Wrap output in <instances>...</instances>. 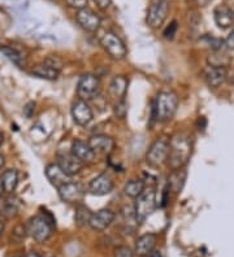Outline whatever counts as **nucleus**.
I'll use <instances>...</instances> for the list:
<instances>
[{
    "label": "nucleus",
    "instance_id": "nucleus-26",
    "mask_svg": "<svg viewBox=\"0 0 234 257\" xmlns=\"http://www.w3.org/2000/svg\"><path fill=\"white\" fill-rule=\"evenodd\" d=\"M91 212L89 208H86L82 204H78L77 209H75V214H74V222L77 226H85L89 225V221H90L91 217Z\"/></svg>",
    "mask_w": 234,
    "mask_h": 257
},
{
    "label": "nucleus",
    "instance_id": "nucleus-36",
    "mask_svg": "<svg viewBox=\"0 0 234 257\" xmlns=\"http://www.w3.org/2000/svg\"><path fill=\"white\" fill-rule=\"evenodd\" d=\"M93 2L102 10H107L111 6V0H93Z\"/></svg>",
    "mask_w": 234,
    "mask_h": 257
},
{
    "label": "nucleus",
    "instance_id": "nucleus-34",
    "mask_svg": "<svg viewBox=\"0 0 234 257\" xmlns=\"http://www.w3.org/2000/svg\"><path fill=\"white\" fill-rule=\"evenodd\" d=\"M65 2L70 8H74L77 11L88 8V0H65Z\"/></svg>",
    "mask_w": 234,
    "mask_h": 257
},
{
    "label": "nucleus",
    "instance_id": "nucleus-9",
    "mask_svg": "<svg viewBox=\"0 0 234 257\" xmlns=\"http://www.w3.org/2000/svg\"><path fill=\"white\" fill-rule=\"evenodd\" d=\"M57 191H59L61 201L68 204H78L84 199L85 195L84 187L80 183L72 182V181L57 188Z\"/></svg>",
    "mask_w": 234,
    "mask_h": 257
},
{
    "label": "nucleus",
    "instance_id": "nucleus-17",
    "mask_svg": "<svg viewBox=\"0 0 234 257\" xmlns=\"http://www.w3.org/2000/svg\"><path fill=\"white\" fill-rule=\"evenodd\" d=\"M70 152L77 157L78 160L82 161L84 164H90L95 160V152L93 151V148L89 146V143L84 141H80V139H75L72 143V148H70Z\"/></svg>",
    "mask_w": 234,
    "mask_h": 257
},
{
    "label": "nucleus",
    "instance_id": "nucleus-3",
    "mask_svg": "<svg viewBox=\"0 0 234 257\" xmlns=\"http://www.w3.org/2000/svg\"><path fill=\"white\" fill-rule=\"evenodd\" d=\"M178 108V96L176 92L160 91L156 96L155 104H153V113L155 118L160 122H168L175 117Z\"/></svg>",
    "mask_w": 234,
    "mask_h": 257
},
{
    "label": "nucleus",
    "instance_id": "nucleus-32",
    "mask_svg": "<svg viewBox=\"0 0 234 257\" xmlns=\"http://www.w3.org/2000/svg\"><path fill=\"white\" fill-rule=\"evenodd\" d=\"M177 30H178L177 22L172 21L171 24H169V26H167V29L164 30V38H166V39H173L176 33H177Z\"/></svg>",
    "mask_w": 234,
    "mask_h": 257
},
{
    "label": "nucleus",
    "instance_id": "nucleus-24",
    "mask_svg": "<svg viewBox=\"0 0 234 257\" xmlns=\"http://www.w3.org/2000/svg\"><path fill=\"white\" fill-rule=\"evenodd\" d=\"M31 74L37 75V77H39V78L53 81V79H57L60 72L56 69H53V68H51L50 65H47L46 63H43V64H38V65H35L34 68L31 69Z\"/></svg>",
    "mask_w": 234,
    "mask_h": 257
},
{
    "label": "nucleus",
    "instance_id": "nucleus-14",
    "mask_svg": "<svg viewBox=\"0 0 234 257\" xmlns=\"http://www.w3.org/2000/svg\"><path fill=\"white\" fill-rule=\"evenodd\" d=\"M112 190L113 181L108 174H106V173H102V174L97 176L90 183H89V191H90V194L97 195V196L108 195Z\"/></svg>",
    "mask_w": 234,
    "mask_h": 257
},
{
    "label": "nucleus",
    "instance_id": "nucleus-29",
    "mask_svg": "<svg viewBox=\"0 0 234 257\" xmlns=\"http://www.w3.org/2000/svg\"><path fill=\"white\" fill-rule=\"evenodd\" d=\"M115 114L117 118H125L126 114H128V104L125 101V99L121 100H117V103L115 104Z\"/></svg>",
    "mask_w": 234,
    "mask_h": 257
},
{
    "label": "nucleus",
    "instance_id": "nucleus-40",
    "mask_svg": "<svg viewBox=\"0 0 234 257\" xmlns=\"http://www.w3.org/2000/svg\"><path fill=\"white\" fill-rule=\"evenodd\" d=\"M4 163H6V161H4V156L0 154V169L4 166Z\"/></svg>",
    "mask_w": 234,
    "mask_h": 257
},
{
    "label": "nucleus",
    "instance_id": "nucleus-30",
    "mask_svg": "<svg viewBox=\"0 0 234 257\" xmlns=\"http://www.w3.org/2000/svg\"><path fill=\"white\" fill-rule=\"evenodd\" d=\"M26 232H28V230H26V226L17 225L15 229L12 230V239L16 241L22 240V239H25Z\"/></svg>",
    "mask_w": 234,
    "mask_h": 257
},
{
    "label": "nucleus",
    "instance_id": "nucleus-27",
    "mask_svg": "<svg viewBox=\"0 0 234 257\" xmlns=\"http://www.w3.org/2000/svg\"><path fill=\"white\" fill-rule=\"evenodd\" d=\"M0 54L6 56L7 59H10L15 65L22 66V63H24V56H21L19 51H16L15 48L12 47H2L0 48Z\"/></svg>",
    "mask_w": 234,
    "mask_h": 257
},
{
    "label": "nucleus",
    "instance_id": "nucleus-16",
    "mask_svg": "<svg viewBox=\"0 0 234 257\" xmlns=\"http://www.w3.org/2000/svg\"><path fill=\"white\" fill-rule=\"evenodd\" d=\"M89 146L93 148L95 155L100 154L108 156L115 150V141L111 137H107V135H93L90 141H89Z\"/></svg>",
    "mask_w": 234,
    "mask_h": 257
},
{
    "label": "nucleus",
    "instance_id": "nucleus-1",
    "mask_svg": "<svg viewBox=\"0 0 234 257\" xmlns=\"http://www.w3.org/2000/svg\"><path fill=\"white\" fill-rule=\"evenodd\" d=\"M193 151V142L186 134H177L169 141V155L167 163L172 170L182 169L187 164Z\"/></svg>",
    "mask_w": 234,
    "mask_h": 257
},
{
    "label": "nucleus",
    "instance_id": "nucleus-4",
    "mask_svg": "<svg viewBox=\"0 0 234 257\" xmlns=\"http://www.w3.org/2000/svg\"><path fill=\"white\" fill-rule=\"evenodd\" d=\"M156 207H158V200H156L155 188L144 190V191L135 199L134 203V213L135 217H137L138 222H144V221L150 217V214L155 210Z\"/></svg>",
    "mask_w": 234,
    "mask_h": 257
},
{
    "label": "nucleus",
    "instance_id": "nucleus-15",
    "mask_svg": "<svg viewBox=\"0 0 234 257\" xmlns=\"http://www.w3.org/2000/svg\"><path fill=\"white\" fill-rule=\"evenodd\" d=\"M213 19L218 28L226 30L234 25V11L226 4H220L213 11Z\"/></svg>",
    "mask_w": 234,
    "mask_h": 257
},
{
    "label": "nucleus",
    "instance_id": "nucleus-13",
    "mask_svg": "<svg viewBox=\"0 0 234 257\" xmlns=\"http://www.w3.org/2000/svg\"><path fill=\"white\" fill-rule=\"evenodd\" d=\"M57 165L64 170L66 176L73 177L81 172L84 168V163L80 161L72 152H66V154H60L57 156Z\"/></svg>",
    "mask_w": 234,
    "mask_h": 257
},
{
    "label": "nucleus",
    "instance_id": "nucleus-35",
    "mask_svg": "<svg viewBox=\"0 0 234 257\" xmlns=\"http://www.w3.org/2000/svg\"><path fill=\"white\" fill-rule=\"evenodd\" d=\"M225 47L229 48V50H234V29H233V32L229 34V37L225 39Z\"/></svg>",
    "mask_w": 234,
    "mask_h": 257
},
{
    "label": "nucleus",
    "instance_id": "nucleus-20",
    "mask_svg": "<svg viewBox=\"0 0 234 257\" xmlns=\"http://www.w3.org/2000/svg\"><path fill=\"white\" fill-rule=\"evenodd\" d=\"M226 68H215V66H209L206 72V81L209 87H218L226 79Z\"/></svg>",
    "mask_w": 234,
    "mask_h": 257
},
{
    "label": "nucleus",
    "instance_id": "nucleus-44",
    "mask_svg": "<svg viewBox=\"0 0 234 257\" xmlns=\"http://www.w3.org/2000/svg\"><path fill=\"white\" fill-rule=\"evenodd\" d=\"M16 257H21V256H16Z\"/></svg>",
    "mask_w": 234,
    "mask_h": 257
},
{
    "label": "nucleus",
    "instance_id": "nucleus-41",
    "mask_svg": "<svg viewBox=\"0 0 234 257\" xmlns=\"http://www.w3.org/2000/svg\"><path fill=\"white\" fill-rule=\"evenodd\" d=\"M3 192H4L3 185H2V182H0V199H2V196H3Z\"/></svg>",
    "mask_w": 234,
    "mask_h": 257
},
{
    "label": "nucleus",
    "instance_id": "nucleus-23",
    "mask_svg": "<svg viewBox=\"0 0 234 257\" xmlns=\"http://www.w3.org/2000/svg\"><path fill=\"white\" fill-rule=\"evenodd\" d=\"M185 179H186V170L182 168V169L173 170V173L171 174V177L168 178V187L171 191L173 192H181L182 187H184Z\"/></svg>",
    "mask_w": 234,
    "mask_h": 257
},
{
    "label": "nucleus",
    "instance_id": "nucleus-8",
    "mask_svg": "<svg viewBox=\"0 0 234 257\" xmlns=\"http://www.w3.org/2000/svg\"><path fill=\"white\" fill-rule=\"evenodd\" d=\"M169 12V0H152L148 7L146 22L152 29H158L166 21Z\"/></svg>",
    "mask_w": 234,
    "mask_h": 257
},
{
    "label": "nucleus",
    "instance_id": "nucleus-12",
    "mask_svg": "<svg viewBox=\"0 0 234 257\" xmlns=\"http://www.w3.org/2000/svg\"><path fill=\"white\" fill-rule=\"evenodd\" d=\"M115 221V212L111 209H100L91 214L89 226L95 231H103Z\"/></svg>",
    "mask_w": 234,
    "mask_h": 257
},
{
    "label": "nucleus",
    "instance_id": "nucleus-33",
    "mask_svg": "<svg viewBox=\"0 0 234 257\" xmlns=\"http://www.w3.org/2000/svg\"><path fill=\"white\" fill-rule=\"evenodd\" d=\"M115 257H134V252L131 251L129 247L120 245L115 249Z\"/></svg>",
    "mask_w": 234,
    "mask_h": 257
},
{
    "label": "nucleus",
    "instance_id": "nucleus-37",
    "mask_svg": "<svg viewBox=\"0 0 234 257\" xmlns=\"http://www.w3.org/2000/svg\"><path fill=\"white\" fill-rule=\"evenodd\" d=\"M212 0H194V3L197 4L198 7H206L211 3Z\"/></svg>",
    "mask_w": 234,
    "mask_h": 257
},
{
    "label": "nucleus",
    "instance_id": "nucleus-39",
    "mask_svg": "<svg viewBox=\"0 0 234 257\" xmlns=\"http://www.w3.org/2000/svg\"><path fill=\"white\" fill-rule=\"evenodd\" d=\"M26 257H41V256H39V253H37V252H29V253L26 254Z\"/></svg>",
    "mask_w": 234,
    "mask_h": 257
},
{
    "label": "nucleus",
    "instance_id": "nucleus-45",
    "mask_svg": "<svg viewBox=\"0 0 234 257\" xmlns=\"http://www.w3.org/2000/svg\"><path fill=\"white\" fill-rule=\"evenodd\" d=\"M48 257H52V256H48Z\"/></svg>",
    "mask_w": 234,
    "mask_h": 257
},
{
    "label": "nucleus",
    "instance_id": "nucleus-22",
    "mask_svg": "<svg viewBox=\"0 0 234 257\" xmlns=\"http://www.w3.org/2000/svg\"><path fill=\"white\" fill-rule=\"evenodd\" d=\"M0 182L3 185L4 192L7 194H13L17 185H19V173L16 169H8L3 173V176L0 178Z\"/></svg>",
    "mask_w": 234,
    "mask_h": 257
},
{
    "label": "nucleus",
    "instance_id": "nucleus-5",
    "mask_svg": "<svg viewBox=\"0 0 234 257\" xmlns=\"http://www.w3.org/2000/svg\"><path fill=\"white\" fill-rule=\"evenodd\" d=\"M169 155V141L167 138L155 139L152 145L147 151L146 160L148 165L153 168H159L163 164H166Z\"/></svg>",
    "mask_w": 234,
    "mask_h": 257
},
{
    "label": "nucleus",
    "instance_id": "nucleus-6",
    "mask_svg": "<svg viewBox=\"0 0 234 257\" xmlns=\"http://www.w3.org/2000/svg\"><path fill=\"white\" fill-rule=\"evenodd\" d=\"M100 92V81L97 75L84 74L78 81L77 95L81 100L90 101L99 95Z\"/></svg>",
    "mask_w": 234,
    "mask_h": 257
},
{
    "label": "nucleus",
    "instance_id": "nucleus-42",
    "mask_svg": "<svg viewBox=\"0 0 234 257\" xmlns=\"http://www.w3.org/2000/svg\"><path fill=\"white\" fill-rule=\"evenodd\" d=\"M3 230H4V225H3V222L0 221V236H2V232H3Z\"/></svg>",
    "mask_w": 234,
    "mask_h": 257
},
{
    "label": "nucleus",
    "instance_id": "nucleus-31",
    "mask_svg": "<svg viewBox=\"0 0 234 257\" xmlns=\"http://www.w3.org/2000/svg\"><path fill=\"white\" fill-rule=\"evenodd\" d=\"M44 63L47 64V65H50L51 68H53V69L56 70H61L62 69V59H60L59 56H48L46 60H44Z\"/></svg>",
    "mask_w": 234,
    "mask_h": 257
},
{
    "label": "nucleus",
    "instance_id": "nucleus-2",
    "mask_svg": "<svg viewBox=\"0 0 234 257\" xmlns=\"http://www.w3.org/2000/svg\"><path fill=\"white\" fill-rule=\"evenodd\" d=\"M55 218L48 210L44 209L41 214L31 217L26 225L28 234L38 243H44L51 238L55 229Z\"/></svg>",
    "mask_w": 234,
    "mask_h": 257
},
{
    "label": "nucleus",
    "instance_id": "nucleus-43",
    "mask_svg": "<svg viewBox=\"0 0 234 257\" xmlns=\"http://www.w3.org/2000/svg\"><path fill=\"white\" fill-rule=\"evenodd\" d=\"M3 141H4L3 134H0V146H2V143H3Z\"/></svg>",
    "mask_w": 234,
    "mask_h": 257
},
{
    "label": "nucleus",
    "instance_id": "nucleus-18",
    "mask_svg": "<svg viewBox=\"0 0 234 257\" xmlns=\"http://www.w3.org/2000/svg\"><path fill=\"white\" fill-rule=\"evenodd\" d=\"M44 173H46L47 179L50 181L51 185L55 186L56 188L61 187L62 185L70 182V178H72V177L66 176L65 173H64V170L57 165V163L48 164V165L46 166V169H44Z\"/></svg>",
    "mask_w": 234,
    "mask_h": 257
},
{
    "label": "nucleus",
    "instance_id": "nucleus-11",
    "mask_svg": "<svg viewBox=\"0 0 234 257\" xmlns=\"http://www.w3.org/2000/svg\"><path fill=\"white\" fill-rule=\"evenodd\" d=\"M72 117L77 125L86 126L93 121L94 114L93 109L90 108L88 101L85 100H77L73 103L72 105Z\"/></svg>",
    "mask_w": 234,
    "mask_h": 257
},
{
    "label": "nucleus",
    "instance_id": "nucleus-38",
    "mask_svg": "<svg viewBox=\"0 0 234 257\" xmlns=\"http://www.w3.org/2000/svg\"><path fill=\"white\" fill-rule=\"evenodd\" d=\"M146 257H163V254H162V252H159V251H152L150 254H148V256H146Z\"/></svg>",
    "mask_w": 234,
    "mask_h": 257
},
{
    "label": "nucleus",
    "instance_id": "nucleus-21",
    "mask_svg": "<svg viewBox=\"0 0 234 257\" xmlns=\"http://www.w3.org/2000/svg\"><path fill=\"white\" fill-rule=\"evenodd\" d=\"M128 79L125 78L124 75H117L109 83V92L116 99L121 100V99H125V95H126V91H128Z\"/></svg>",
    "mask_w": 234,
    "mask_h": 257
},
{
    "label": "nucleus",
    "instance_id": "nucleus-19",
    "mask_svg": "<svg viewBox=\"0 0 234 257\" xmlns=\"http://www.w3.org/2000/svg\"><path fill=\"white\" fill-rule=\"evenodd\" d=\"M158 241V235L152 232H147L140 235L135 241V253L140 257H146L153 251Z\"/></svg>",
    "mask_w": 234,
    "mask_h": 257
},
{
    "label": "nucleus",
    "instance_id": "nucleus-25",
    "mask_svg": "<svg viewBox=\"0 0 234 257\" xmlns=\"http://www.w3.org/2000/svg\"><path fill=\"white\" fill-rule=\"evenodd\" d=\"M144 190H146V185L140 179H130L124 186L125 195L133 199H137Z\"/></svg>",
    "mask_w": 234,
    "mask_h": 257
},
{
    "label": "nucleus",
    "instance_id": "nucleus-7",
    "mask_svg": "<svg viewBox=\"0 0 234 257\" xmlns=\"http://www.w3.org/2000/svg\"><path fill=\"white\" fill-rule=\"evenodd\" d=\"M100 44L113 60H122L128 55L126 46L121 41V38L117 37L115 33L108 32L103 34V37L100 38Z\"/></svg>",
    "mask_w": 234,
    "mask_h": 257
},
{
    "label": "nucleus",
    "instance_id": "nucleus-28",
    "mask_svg": "<svg viewBox=\"0 0 234 257\" xmlns=\"http://www.w3.org/2000/svg\"><path fill=\"white\" fill-rule=\"evenodd\" d=\"M20 209V200L17 198H8L4 203V212L3 213L6 214L7 217H15L16 214L19 213Z\"/></svg>",
    "mask_w": 234,
    "mask_h": 257
},
{
    "label": "nucleus",
    "instance_id": "nucleus-10",
    "mask_svg": "<svg viewBox=\"0 0 234 257\" xmlns=\"http://www.w3.org/2000/svg\"><path fill=\"white\" fill-rule=\"evenodd\" d=\"M75 20H77L78 25L89 33L98 32L100 28L99 16H98L97 13H94L93 11L88 10V8L77 11V13H75Z\"/></svg>",
    "mask_w": 234,
    "mask_h": 257
}]
</instances>
